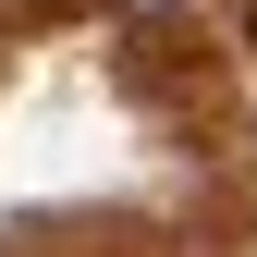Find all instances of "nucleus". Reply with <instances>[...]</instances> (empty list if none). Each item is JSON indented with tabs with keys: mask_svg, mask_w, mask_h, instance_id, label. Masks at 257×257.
Here are the masks:
<instances>
[{
	"mask_svg": "<svg viewBox=\"0 0 257 257\" xmlns=\"http://www.w3.org/2000/svg\"><path fill=\"white\" fill-rule=\"evenodd\" d=\"M245 49H257V13H245Z\"/></svg>",
	"mask_w": 257,
	"mask_h": 257,
	"instance_id": "nucleus-1",
	"label": "nucleus"
}]
</instances>
